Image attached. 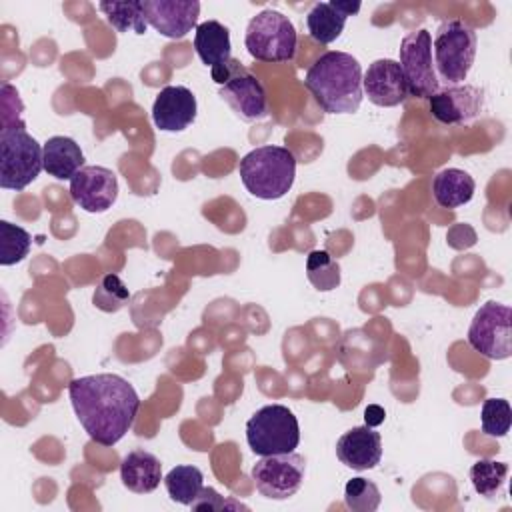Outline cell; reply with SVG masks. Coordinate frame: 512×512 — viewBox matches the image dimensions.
<instances>
[{
  "label": "cell",
  "instance_id": "8",
  "mask_svg": "<svg viewBox=\"0 0 512 512\" xmlns=\"http://www.w3.org/2000/svg\"><path fill=\"white\" fill-rule=\"evenodd\" d=\"M212 80L220 86L218 94L246 122L264 120L268 116V98L262 82L238 60H228L210 68Z\"/></svg>",
  "mask_w": 512,
  "mask_h": 512
},
{
  "label": "cell",
  "instance_id": "32",
  "mask_svg": "<svg viewBox=\"0 0 512 512\" xmlns=\"http://www.w3.org/2000/svg\"><path fill=\"white\" fill-rule=\"evenodd\" d=\"M364 418H366L368 426H376V424H380L384 420V410L380 406H370V408H366Z\"/></svg>",
  "mask_w": 512,
  "mask_h": 512
},
{
  "label": "cell",
  "instance_id": "11",
  "mask_svg": "<svg viewBox=\"0 0 512 512\" xmlns=\"http://www.w3.org/2000/svg\"><path fill=\"white\" fill-rule=\"evenodd\" d=\"M250 474L262 496L270 500H288L304 482L306 460L296 452L260 456Z\"/></svg>",
  "mask_w": 512,
  "mask_h": 512
},
{
  "label": "cell",
  "instance_id": "28",
  "mask_svg": "<svg viewBox=\"0 0 512 512\" xmlns=\"http://www.w3.org/2000/svg\"><path fill=\"white\" fill-rule=\"evenodd\" d=\"M382 494L378 486L362 476H356L344 486V504L352 512H374L380 506Z\"/></svg>",
  "mask_w": 512,
  "mask_h": 512
},
{
  "label": "cell",
  "instance_id": "6",
  "mask_svg": "<svg viewBox=\"0 0 512 512\" xmlns=\"http://www.w3.org/2000/svg\"><path fill=\"white\" fill-rule=\"evenodd\" d=\"M244 44L254 60L268 64L292 62L298 36L292 20L278 10H262L248 22Z\"/></svg>",
  "mask_w": 512,
  "mask_h": 512
},
{
  "label": "cell",
  "instance_id": "30",
  "mask_svg": "<svg viewBox=\"0 0 512 512\" xmlns=\"http://www.w3.org/2000/svg\"><path fill=\"white\" fill-rule=\"evenodd\" d=\"M128 300H130V292L116 274L102 276V280L92 296V302L102 312H118L120 308H124V304Z\"/></svg>",
  "mask_w": 512,
  "mask_h": 512
},
{
  "label": "cell",
  "instance_id": "31",
  "mask_svg": "<svg viewBox=\"0 0 512 512\" xmlns=\"http://www.w3.org/2000/svg\"><path fill=\"white\" fill-rule=\"evenodd\" d=\"M194 510H222V508H226V506H232V508H246V506H242V504H236V502H226L214 488H202L200 490V494H198V498L190 504Z\"/></svg>",
  "mask_w": 512,
  "mask_h": 512
},
{
  "label": "cell",
  "instance_id": "18",
  "mask_svg": "<svg viewBox=\"0 0 512 512\" xmlns=\"http://www.w3.org/2000/svg\"><path fill=\"white\" fill-rule=\"evenodd\" d=\"M358 10H360V2H350V0L316 2L306 16L308 32L316 42L330 44L342 34L348 16L358 14Z\"/></svg>",
  "mask_w": 512,
  "mask_h": 512
},
{
  "label": "cell",
  "instance_id": "29",
  "mask_svg": "<svg viewBox=\"0 0 512 512\" xmlns=\"http://www.w3.org/2000/svg\"><path fill=\"white\" fill-rule=\"evenodd\" d=\"M482 432L492 438H502L512 426V408L504 398H486L480 412Z\"/></svg>",
  "mask_w": 512,
  "mask_h": 512
},
{
  "label": "cell",
  "instance_id": "7",
  "mask_svg": "<svg viewBox=\"0 0 512 512\" xmlns=\"http://www.w3.org/2000/svg\"><path fill=\"white\" fill-rule=\"evenodd\" d=\"M246 442L258 456L294 452L300 444V426L294 412L282 404L262 406L246 422Z\"/></svg>",
  "mask_w": 512,
  "mask_h": 512
},
{
  "label": "cell",
  "instance_id": "12",
  "mask_svg": "<svg viewBox=\"0 0 512 512\" xmlns=\"http://www.w3.org/2000/svg\"><path fill=\"white\" fill-rule=\"evenodd\" d=\"M434 120L446 126L470 124L482 114L484 92L472 84H450L428 98Z\"/></svg>",
  "mask_w": 512,
  "mask_h": 512
},
{
  "label": "cell",
  "instance_id": "17",
  "mask_svg": "<svg viewBox=\"0 0 512 512\" xmlns=\"http://www.w3.org/2000/svg\"><path fill=\"white\" fill-rule=\"evenodd\" d=\"M338 460L352 470H370L382 460V438L372 426H356L336 442Z\"/></svg>",
  "mask_w": 512,
  "mask_h": 512
},
{
  "label": "cell",
  "instance_id": "9",
  "mask_svg": "<svg viewBox=\"0 0 512 512\" xmlns=\"http://www.w3.org/2000/svg\"><path fill=\"white\" fill-rule=\"evenodd\" d=\"M468 344L488 360H506L512 354V310L500 302L480 306L468 328Z\"/></svg>",
  "mask_w": 512,
  "mask_h": 512
},
{
  "label": "cell",
  "instance_id": "4",
  "mask_svg": "<svg viewBox=\"0 0 512 512\" xmlns=\"http://www.w3.org/2000/svg\"><path fill=\"white\" fill-rule=\"evenodd\" d=\"M44 170L42 144L28 134L24 120L2 124L0 130V188L24 190Z\"/></svg>",
  "mask_w": 512,
  "mask_h": 512
},
{
  "label": "cell",
  "instance_id": "15",
  "mask_svg": "<svg viewBox=\"0 0 512 512\" xmlns=\"http://www.w3.org/2000/svg\"><path fill=\"white\" fill-rule=\"evenodd\" d=\"M362 92H366L372 104L382 108L398 106L410 96L400 64L390 58L374 60L368 66L366 74L362 76Z\"/></svg>",
  "mask_w": 512,
  "mask_h": 512
},
{
  "label": "cell",
  "instance_id": "27",
  "mask_svg": "<svg viewBox=\"0 0 512 512\" xmlns=\"http://www.w3.org/2000/svg\"><path fill=\"white\" fill-rule=\"evenodd\" d=\"M32 238L22 228L8 220H0V264L12 266L22 262L30 252Z\"/></svg>",
  "mask_w": 512,
  "mask_h": 512
},
{
  "label": "cell",
  "instance_id": "10",
  "mask_svg": "<svg viewBox=\"0 0 512 512\" xmlns=\"http://www.w3.org/2000/svg\"><path fill=\"white\" fill-rule=\"evenodd\" d=\"M400 70L406 78L410 96L430 98L440 90V80L432 58V36L420 28L408 32L400 42Z\"/></svg>",
  "mask_w": 512,
  "mask_h": 512
},
{
  "label": "cell",
  "instance_id": "21",
  "mask_svg": "<svg viewBox=\"0 0 512 512\" xmlns=\"http://www.w3.org/2000/svg\"><path fill=\"white\" fill-rule=\"evenodd\" d=\"M194 50L198 58L214 68L228 60H232V44H230V32L224 24L218 20H206L196 26L194 32Z\"/></svg>",
  "mask_w": 512,
  "mask_h": 512
},
{
  "label": "cell",
  "instance_id": "3",
  "mask_svg": "<svg viewBox=\"0 0 512 512\" xmlns=\"http://www.w3.org/2000/svg\"><path fill=\"white\" fill-rule=\"evenodd\" d=\"M244 188L260 200H278L288 194L296 178V156L284 146H258L238 164Z\"/></svg>",
  "mask_w": 512,
  "mask_h": 512
},
{
  "label": "cell",
  "instance_id": "16",
  "mask_svg": "<svg viewBox=\"0 0 512 512\" xmlns=\"http://www.w3.org/2000/svg\"><path fill=\"white\" fill-rule=\"evenodd\" d=\"M196 96L186 86H164L154 104L152 120L162 132H182L196 120Z\"/></svg>",
  "mask_w": 512,
  "mask_h": 512
},
{
  "label": "cell",
  "instance_id": "26",
  "mask_svg": "<svg viewBox=\"0 0 512 512\" xmlns=\"http://www.w3.org/2000/svg\"><path fill=\"white\" fill-rule=\"evenodd\" d=\"M306 276L316 290H334L340 284V264L326 250H312L306 258Z\"/></svg>",
  "mask_w": 512,
  "mask_h": 512
},
{
  "label": "cell",
  "instance_id": "25",
  "mask_svg": "<svg viewBox=\"0 0 512 512\" xmlns=\"http://www.w3.org/2000/svg\"><path fill=\"white\" fill-rule=\"evenodd\" d=\"M508 464L494 458H480L470 466V482L474 490L484 498H498L504 488Z\"/></svg>",
  "mask_w": 512,
  "mask_h": 512
},
{
  "label": "cell",
  "instance_id": "2",
  "mask_svg": "<svg viewBox=\"0 0 512 512\" xmlns=\"http://www.w3.org/2000/svg\"><path fill=\"white\" fill-rule=\"evenodd\" d=\"M304 86L324 112L352 114L362 102L360 62L348 52H324L308 68Z\"/></svg>",
  "mask_w": 512,
  "mask_h": 512
},
{
  "label": "cell",
  "instance_id": "23",
  "mask_svg": "<svg viewBox=\"0 0 512 512\" xmlns=\"http://www.w3.org/2000/svg\"><path fill=\"white\" fill-rule=\"evenodd\" d=\"M164 486L168 490V496L184 506H190L200 490L204 488V474L196 466H174L166 476H164Z\"/></svg>",
  "mask_w": 512,
  "mask_h": 512
},
{
  "label": "cell",
  "instance_id": "1",
  "mask_svg": "<svg viewBox=\"0 0 512 512\" xmlns=\"http://www.w3.org/2000/svg\"><path fill=\"white\" fill-rule=\"evenodd\" d=\"M74 414L92 442L114 446L134 426L140 398L118 374H90L68 384Z\"/></svg>",
  "mask_w": 512,
  "mask_h": 512
},
{
  "label": "cell",
  "instance_id": "22",
  "mask_svg": "<svg viewBox=\"0 0 512 512\" xmlns=\"http://www.w3.org/2000/svg\"><path fill=\"white\" fill-rule=\"evenodd\" d=\"M474 178L460 168H444L432 180V196L442 208H460L474 196Z\"/></svg>",
  "mask_w": 512,
  "mask_h": 512
},
{
  "label": "cell",
  "instance_id": "13",
  "mask_svg": "<svg viewBox=\"0 0 512 512\" xmlns=\"http://www.w3.org/2000/svg\"><path fill=\"white\" fill-rule=\"evenodd\" d=\"M70 196L90 214H102L118 198V178L106 166H84L70 180Z\"/></svg>",
  "mask_w": 512,
  "mask_h": 512
},
{
  "label": "cell",
  "instance_id": "14",
  "mask_svg": "<svg viewBox=\"0 0 512 512\" xmlns=\"http://www.w3.org/2000/svg\"><path fill=\"white\" fill-rule=\"evenodd\" d=\"M146 22L166 38L180 40L198 26V0H142Z\"/></svg>",
  "mask_w": 512,
  "mask_h": 512
},
{
  "label": "cell",
  "instance_id": "5",
  "mask_svg": "<svg viewBox=\"0 0 512 512\" xmlns=\"http://www.w3.org/2000/svg\"><path fill=\"white\" fill-rule=\"evenodd\" d=\"M476 32L464 20L452 18L438 26L432 40V58L438 80L462 84L476 58Z\"/></svg>",
  "mask_w": 512,
  "mask_h": 512
},
{
  "label": "cell",
  "instance_id": "20",
  "mask_svg": "<svg viewBox=\"0 0 512 512\" xmlns=\"http://www.w3.org/2000/svg\"><path fill=\"white\" fill-rule=\"evenodd\" d=\"M44 170L56 180H72V176L84 168V152L80 144L70 136H52L42 144Z\"/></svg>",
  "mask_w": 512,
  "mask_h": 512
},
{
  "label": "cell",
  "instance_id": "19",
  "mask_svg": "<svg viewBox=\"0 0 512 512\" xmlns=\"http://www.w3.org/2000/svg\"><path fill=\"white\" fill-rule=\"evenodd\" d=\"M120 480L130 492L150 494L160 486L162 464L144 448L130 450L120 462Z\"/></svg>",
  "mask_w": 512,
  "mask_h": 512
},
{
  "label": "cell",
  "instance_id": "24",
  "mask_svg": "<svg viewBox=\"0 0 512 512\" xmlns=\"http://www.w3.org/2000/svg\"><path fill=\"white\" fill-rule=\"evenodd\" d=\"M100 12L106 16L108 24L118 32H134L144 34L148 28L142 0L130 2H100Z\"/></svg>",
  "mask_w": 512,
  "mask_h": 512
}]
</instances>
